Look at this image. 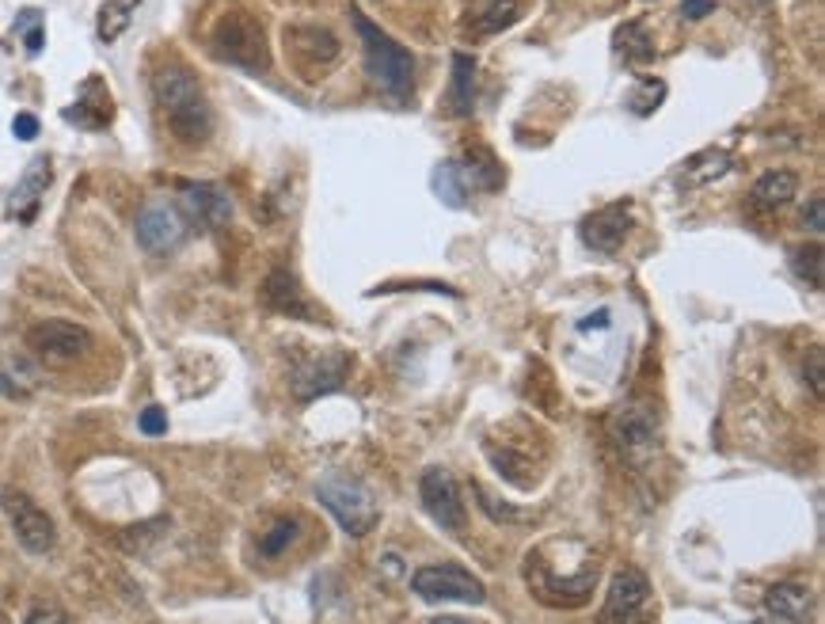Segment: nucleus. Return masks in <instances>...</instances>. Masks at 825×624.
<instances>
[{"instance_id": "obj_1", "label": "nucleus", "mask_w": 825, "mask_h": 624, "mask_svg": "<svg viewBox=\"0 0 825 624\" xmlns=\"http://www.w3.org/2000/svg\"><path fill=\"white\" fill-rule=\"evenodd\" d=\"M152 96H157L160 110H165L171 134L187 145H202L213 134V110L210 99H205L199 76H194L187 65H165L152 76Z\"/></svg>"}, {"instance_id": "obj_2", "label": "nucleus", "mask_w": 825, "mask_h": 624, "mask_svg": "<svg viewBox=\"0 0 825 624\" xmlns=\"http://www.w3.org/2000/svg\"><path fill=\"white\" fill-rule=\"evenodd\" d=\"M355 20V31L362 39V62L366 73L384 96L392 99H408L411 88H415V57H411L408 46H400L389 31H381L373 20H366L362 12L350 15Z\"/></svg>"}, {"instance_id": "obj_3", "label": "nucleus", "mask_w": 825, "mask_h": 624, "mask_svg": "<svg viewBox=\"0 0 825 624\" xmlns=\"http://www.w3.org/2000/svg\"><path fill=\"white\" fill-rule=\"evenodd\" d=\"M210 50L218 62H229L244 73H266L271 70V50H266V35L260 20L247 12H229L218 20L210 39Z\"/></svg>"}, {"instance_id": "obj_4", "label": "nucleus", "mask_w": 825, "mask_h": 624, "mask_svg": "<svg viewBox=\"0 0 825 624\" xmlns=\"http://www.w3.org/2000/svg\"><path fill=\"white\" fill-rule=\"evenodd\" d=\"M503 187V168L487 149H472L468 157L445 160L434 172V191L445 207H468L472 191L495 194Z\"/></svg>"}, {"instance_id": "obj_5", "label": "nucleus", "mask_w": 825, "mask_h": 624, "mask_svg": "<svg viewBox=\"0 0 825 624\" xmlns=\"http://www.w3.org/2000/svg\"><path fill=\"white\" fill-rule=\"evenodd\" d=\"M316 495H320V503L331 510L335 521L350 537H366L377 526V518H381L373 491L362 480H350V476H328V480L316 487Z\"/></svg>"}, {"instance_id": "obj_6", "label": "nucleus", "mask_w": 825, "mask_h": 624, "mask_svg": "<svg viewBox=\"0 0 825 624\" xmlns=\"http://www.w3.org/2000/svg\"><path fill=\"white\" fill-rule=\"evenodd\" d=\"M526 579H529V590H532V594H537L544 605H556V610H574V605H582L590 594H594L597 563H586V568H582L579 575L560 579V575H556V571L544 563V556H540V552H529Z\"/></svg>"}, {"instance_id": "obj_7", "label": "nucleus", "mask_w": 825, "mask_h": 624, "mask_svg": "<svg viewBox=\"0 0 825 624\" xmlns=\"http://www.w3.org/2000/svg\"><path fill=\"white\" fill-rule=\"evenodd\" d=\"M411 590H415L423 602H472L484 605L487 590L461 563H430V568H419L411 575Z\"/></svg>"}, {"instance_id": "obj_8", "label": "nucleus", "mask_w": 825, "mask_h": 624, "mask_svg": "<svg viewBox=\"0 0 825 624\" xmlns=\"http://www.w3.org/2000/svg\"><path fill=\"white\" fill-rule=\"evenodd\" d=\"M601 624H651V583L639 568H621L609 583Z\"/></svg>"}, {"instance_id": "obj_9", "label": "nucleus", "mask_w": 825, "mask_h": 624, "mask_svg": "<svg viewBox=\"0 0 825 624\" xmlns=\"http://www.w3.org/2000/svg\"><path fill=\"white\" fill-rule=\"evenodd\" d=\"M0 510H4L15 541L31 556H46L54 549V521H50V515L42 507H34V499L15 491V487H4V491H0Z\"/></svg>"}, {"instance_id": "obj_10", "label": "nucleus", "mask_w": 825, "mask_h": 624, "mask_svg": "<svg viewBox=\"0 0 825 624\" xmlns=\"http://www.w3.org/2000/svg\"><path fill=\"white\" fill-rule=\"evenodd\" d=\"M419 499H423L426 515L434 518L437 526L464 529V521H468V510H464V499H461V487H457V480H453L449 468L430 465L423 473V480H419Z\"/></svg>"}, {"instance_id": "obj_11", "label": "nucleus", "mask_w": 825, "mask_h": 624, "mask_svg": "<svg viewBox=\"0 0 825 624\" xmlns=\"http://www.w3.org/2000/svg\"><path fill=\"white\" fill-rule=\"evenodd\" d=\"M134 233H137V244H141L145 252L168 255L171 247L183 244L187 221H183V213H179L176 207H168V202H149V207L137 213Z\"/></svg>"}, {"instance_id": "obj_12", "label": "nucleus", "mask_w": 825, "mask_h": 624, "mask_svg": "<svg viewBox=\"0 0 825 624\" xmlns=\"http://www.w3.org/2000/svg\"><path fill=\"white\" fill-rule=\"evenodd\" d=\"M28 343L34 355L50 358V362H73L92 347V331L73 320H42L31 328Z\"/></svg>"}, {"instance_id": "obj_13", "label": "nucleus", "mask_w": 825, "mask_h": 624, "mask_svg": "<svg viewBox=\"0 0 825 624\" xmlns=\"http://www.w3.org/2000/svg\"><path fill=\"white\" fill-rule=\"evenodd\" d=\"M632 229V202H609L597 213H590L586 221L579 225V236L586 247H594L601 255H616Z\"/></svg>"}, {"instance_id": "obj_14", "label": "nucleus", "mask_w": 825, "mask_h": 624, "mask_svg": "<svg viewBox=\"0 0 825 624\" xmlns=\"http://www.w3.org/2000/svg\"><path fill=\"white\" fill-rule=\"evenodd\" d=\"M342 381H347V358L342 355L313 358V362L300 366V370L294 373V396L300 400V404H308V400L328 396V392L342 389Z\"/></svg>"}, {"instance_id": "obj_15", "label": "nucleus", "mask_w": 825, "mask_h": 624, "mask_svg": "<svg viewBox=\"0 0 825 624\" xmlns=\"http://www.w3.org/2000/svg\"><path fill=\"white\" fill-rule=\"evenodd\" d=\"M286 50L294 54L300 70H328L339 57V39L328 28H294L286 31Z\"/></svg>"}, {"instance_id": "obj_16", "label": "nucleus", "mask_w": 825, "mask_h": 624, "mask_svg": "<svg viewBox=\"0 0 825 624\" xmlns=\"http://www.w3.org/2000/svg\"><path fill=\"white\" fill-rule=\"evenodd\" d=\"M50 176H54V165H50V157H34L28 165V172L15 183L12 199H8V213H12V221H20V225H31L34 213L42 207V194H46L50 187Z\"/></svg>"}, {"instance_id": "obj_17", "label": "nucleus", "mask_w": 825, "mask_h": 624, "mask_svg": "<svg viewBox=\"0 0 825 624\" xmlns=\"http://www.w3.org/2000/svg\"><path fill=\"white\" fill-rule=\"evenodd\" d=\"M183 207L202 229H221L232 221V199L221 183H187Z\"/></svg>"}, {"instance_id": "obj_18", "label": "nucleus", "mask_w": 825, "mask_h": 624, "mask_svg": "<svg viewBox=\"0 0 825 624\" xmlns=\"http://www.w3.org/2000/svg\"><path fill=\"white\" fill-rule=\"evenodd\" d=\"M263 305L278 316H300V320H313V309H308L305 294H300L297 278L289 275L286 267H274L263 282Z\"/></svg>"}, {"instance_id": "obj_19", "label": "nucleus", "mask_w": 825, "mask_h": 624, "mask_svg": "<svg viewBox=\"0 0 825 624\" xmlns=\"http://www.w3.org/2000/svg\"><path fill=\"white\" fill-rule=\"evenodd\" d=\"M442 110L449 118H468L472 110H476V62H472V54H464V50L453 54V81H449V92H445Z\"/></svg>"}, {"instance_id": "obj_20", "label": "nucleus", "mask_w": 825, "mask_h": 624, "mask_svg": "<svg viewBox=\"0 0 825 624\" xmlns=\"http://www.w3.org/2000/svg\"><path fill=\"white\" fill-rule=\"evenodd\" d=\"M764 610L776 613V617H784V621H792V624H803V621H811L814 594L803 583H776V586L764 590Z\"/></svg>"}, {"instance_id": "obj_21", "label": "nucleus", "mask_w": 825, "mask_h": 624, "mask_svg": "<svg viewBox=\"0 0 825 624\" xmlns=\"http://www.w3.org/2000/svg\"><path fill=\"white\" fill-rule=\"evenodd\" d=\"M795 191H798V176L787 172V168H776V172H764L758 183H753L750 202L758 210H780L795 199Z\"/></svg>"}, {"instance_id": "obj_22", "label": "nucleus", "mask_w": 825, "mask_h": 624, "mask_svg": "<svg viewBox=\"0 0 825 624\" xmlns=\"http://www.w3.org/2000/svg\"><path fill=\"white\" fill-rule=\"evenodd\" d=\"M658 434V423L651 412H643V408H627V412H621L613 419V438L621 442L624 450H643L651 446Z\"/></svg>"}, {"instance_id": "obj_23", "label": "nucleus", "mask_w": 825, "mask_h": 624, "mask_svg": "<svg viewBox=\"0 0 825 624\" xmlns=\"http://www.w3.org/2000/svg\"><path fill=\"white\" fill-rule=\"evenodd\" d=\"M134 4H137V0H107V4L99 8V23H96V28H99V39L103 42H115L126 28H130Z\"/></svg>"}, {"instance_id": "obj_24", "label": "nucleus", "mask_w": 825, "mask_h": 624, "mask_svg": "<svg viewBox=\"0 0 825 624\" xmlns=\"http://www.w3.org/2000/svg\"><path fill=\"white\" fill-rule=\"evenodd\" d=\"M518 15H521L518 0H491V4H487V12L479 15L476 28L484 31V35H498V31H510L514 23H518Z\"/></svg>"}, {"instance_id": "obj_25", "label": "nucleus", "mask_w": 825, "mask_h": 624, "mask_svg": "<svg viewBox=\"0 0 825 624\" xmlns=\"http://www.w3.org/2000/svg\"><path fill=\"white\" fill-rule=\"evenodd\" d=\"M297 533H300V526H297L294 518L274 521L271 533H263V537H260V556H266V560H278V556L297 541Z\"/></svg>"}, {"instance_id": "obj_26", "label": "nucleus", "mask_w": 825, "mask_h": 624, "mask_svg": "<svg viewBox=\"0 0 825 624\" xmlns=\"http://www.w3.org/2000/svg\"><path fill=\"white\" fill-rule=\"evenodd\" d=\"M616 39H621V50L632 62H647V57L655 54V42H647V23L643 20L624 23V28L616 31Z\"/></svg>"}, {"instance_id": "obj_27", "label": "nucleus", "mask_w": 825, "mask_h": 624, "mask_svg": "<svg viewBox=\"0 0 825 624\" xmlns=\"http://www.w3.org/2000/svg\"><path fill=\"white\" fill-rule=\"evenodd\" d=\"M792 267L803 282H811L814 289H822V244H806L792 252Z\"/></svg>"}, {"instance_id": "obj_28", "label": "nucleus", "mask_w": 825, "mask_h": 624, "mask_svg": "<svg viewBox=\"0 0 825 624\" xmlns=\"http://www.w3.org/2000/svg\"><path fill=\"white\" fill-rule=\"evenodd\" d=\"M137 426H141V434H149V438H160V434H168V415L165 408H145L141 419H137Z\"/></svg>"}, {"instance_id": "obj_29", "label": "nucleus", "mask_w": 825, "mask_h": 624, "mask_svg": "<svg viewBox=\"0 0 825 624\" xmlns=\"http://www.w3.org/2000/svg\"><path fill=\"white\" fill-rule=\"evenodd\" d=\"M803 225L811 229L814 236H822V229H825V202H822V194H811V202L803 207Z\"/></svg>"}, {"instance_id": "obj_30", "label": "nucleus", "mask_w": 825, "mask_h": 624, "mask_svg": "<svg viewBox=\"0 0 825 624\" xmlns=\"http://www.w3.org/2000/svg\"><path fill=\"white\" fill-rule=\"evenodd\" d=\"M0 396H8V400H23V396H28V389L15 381V373L8 370L4 362H0Z\"/></svg>"}, {"instance_id": "obj_31", "label": "nucleus", "mask_w": 825, "mask_h": 624, "mask_svg": "<svg viewBox=\"0 0 825 624\" xmlns=\"http://www.w3.org/2000/svg\"><path fill=\"white\" fill-rule=\"evenodd\" d=\"M23 624H68V617L62 610H54V605H39V610L28 613V621Z\"/></svg>"}, {"instance_id": "obj_32", "label": "nucleus", "mask_w": 825, "mask_h": 624, "mask_svg": "<svg viewBox=\"0 0 825 624\" xmlns=\"http://www.w3.org/2000/svg\"><path fill=\"white\" fill-rule=\"evenodd\" d=\"M806 381H811V389H814V396L822 400V347H814L811 350V362H806Z\"/></svg>"}, {"instance_id": "obj_33", "label": "nucleus", "mask_w": 825, "mask_h": 624, "mask_svg": "<svg viewBox=\"0 0 825 624\" xmlns=\"http://www.w3.org/2000/svg\"><path fill=\"white\" fill-rule=\"evenodd\" d=\"M12 130H15V138H20V141H34V138H39V118L23 110V115H15Z\"/></svg>"}, {"instance_id": "obj_34", "label": "nucleus", "mask_w": 825, "mask_h": 624, "mask_svg": "<svg viewBox=\"0 0 825 624\" xmlns=\"http://www.w3.org/2000/svg\"><path fill=\"white\" fill-rule=\"evenodd\" d=\"M711 12H716V0H685L681 4V20H704Z\"/></svg>"}, {"instance_id": "obj_35", "label": "nucleus", "mask_w": 825, "mask_h": 624, "mask_svg": "<svg viewBox=\"0 0 825 624\" xmlns=\"http://www.w3.org/2000/svg\"><path fill=\"white\" fill-rule=\"evenodd\" d=\"M605 324H609V313H605V309H597V316H586V320H582L579 328H582V331H590V328H605Z\"/></svg>"}, {"instance_id": "obj_36", "label": "nucleus", "mask_w": 825, "mask_h": 624, "mask_svg": "<svg viewBox=\"0 0 825 624\" xmlns=\"http://www.w3.org/2000/svg\"><path fill=\"white\" fill-rule=\"evenodd\" d=\"M430 624H464V621H457V617H434Z\"/></svg>"}]
</instances>
